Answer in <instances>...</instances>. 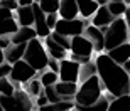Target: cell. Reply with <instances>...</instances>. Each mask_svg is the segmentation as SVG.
I'll use <instances>...</instances> for the list:
<instances>
[{"label":"cell","instance_id":"cell-17","mask_svg":"<svg viewBox=\"0 0 130 111\" xmlns=\"http://www.w3.org/2000/svg\"><path fill=\"white\" fill-rule=\"evenodd\" d=\"M58 94L61 96V99L66 101H74V94L78 91V82H69V81H58L54 84Z\"/></svg>","mask_w":130,"mask_h":111},{"label":"cell","instance_id":"cell-41","mask_svg":"<svg viewBox=\"0 0 130 111\" xmlns=\"http://www.w3.org/2000/svg\"><path fill=\"white\" fill-rule=\"evenodd\" d=\"M5 61V56H4V49H0V64Z\"/></svg>","mask_w":130,"mask_h":111},{"label":"cell","instance_id":"cell-33","mask_svg":"<svg viewBox=\"0 0 130 111\" xmlns=\"http://www.w3.org/2000/svg\"><path fill=\"white\" fill-rule=\"evenodd\" d=\"M58 19H59L58 14H46V22H47V27H49L51 30L54 29V25H56Z\"/></svg>","mask_w":130,"mask_h":111},{"label":"cell","instance_id":"cell-37","mask_svg":"<svg viewBox=\"0 0 130 111\" xmlns=\"http://www.w3.org/2000/svg\"><path fill=\"white\" fill-rule=\"evenodd\" d=\"M12 44V40H10V35H0V49H7Z\"/></svg>","mask_w":130,"mask_h":111},{"label":"cell","instance_id":"cell-8","mask_svg":"<svg viewBox=\"0 0 130 111\" xmlns=\"http://www.w3.org/2000/svg\"><path fill=\"white\" fill-rule=\"evenodd\" d=\"M86 24H85V20L81 19H61L59 17L56 25H54V32H58L61 35H66V37H74V35H79L83 34V30H85Z\"/></svg>","mask_w":130,"mask_h":111},{"label":"cell","instance_id":"cell-34","mask_svg":"<svg viewBox=\"0 0 130 111\" xmlns=\"http://www.w3.org/2000/svg\"><path fill=\"white\" fill-rule=\"evenodd\" d=\"M0 7H5V9H10V10H15L19 7L17 0H0Z\"/></svg>","mask_w":130,"mask_h":111},{"label":"cell","instance_id":"cell-27","mask_svg":"<svg viewBox=\"0 0 130 111\" xmlns=\"http://www.w3.org/2000/svg\"><path fill=\"white\" fill-rule=\"evenodd\" d=\"M17 89L15 82L10 81V77H0V96H10Z\"/></svg>","mask_w":130,"mask_h":111},{"label":"cell","instance_id":"cell-10","mask_svg":"<svg viewBox=\"0 0 130 111\" xmlns=\"http://www.w3.org/2000/svg\"><path fill=\"white\" fill-rule=\"evenodd\" d=\"M19 29L14 10L0 7V35H12Z\"/></svg>","mask_w":130,"mask_h":111},{"label":"cell","instance_id":"cell-21","mask_svg":"<svg viewBox=\"0 0 130 111\" xmlns=\"http://www.w3.org/2000/svg\"><path fill=\"white\" fill-rule=\"evenodd\" d=\"M76 4H78V14L83 19H91L93 14L100 7L96 0H76Z\"/></svg>","mask_w":130,"mask_h":111},{"label":"cell","instance_id":"cell-5","mask_svg":"<svg viewBox=\"0 0 130 111\" xmlns=\"http://www.w3.org/2000/svg\"><path fill=\"white\" fill-rule=\"evenodd\" d=\"M0 106L4 111H32L36 104L25 89H15L10 96H0Z\"/></svg>","mask_w":130,"mask_h":111},{"label":"cell","instance_id":"cell-4","mask_svg":"<svg viewBox=\"0 0 130 111\" xmlns=\"http://www.w3.org/2000/svg\"><path fill=\"white\" fill-rule=\"evenodd\" d=\"M103 34H105V51H110L123 42H128V29H127L125 19L123 17L113 19V22L103 30Z\"/></svg>","mask_w":130,"mask_h":111},{"label":"cell","instance_id":"cell-1","mask_svg":"<svg viewBox=\"0 0 130 111\" xmlns=\"http://www.w3.org/2000/svg\"><path fill=\"white\" fill-rule=\"evenodd\" d=\"M96 74L101 81V86L106 93L113 96L130 94V74L127 73L122 64H117L113 59L108 57L106 52H100L95 59Z\"/></svg>","mask_w":130,"mask_h":111},{"label":"cell","instance_id":"cell-16","mask_svg":"<svg viewBox=\"0 0 130 111\" xmlns=\"http://www.w3.org/2000/svg\"><path fill=\"white\" fill-rule=\"evenodd\" d=\"M44 47H46V51H47V56H49V57L58 59V61L68 57V51L63 47V46H59L56 40H53V39H51V35L44 37Z\"/></svg>","mask_w":130,"mask_h":111},{"label":"cell","instance_id":"cell-36","mask_svg":"<svg viewBox=\"0 0 130 111\" xmlns=\"http://www.w3.org/2000/svg\"><path fill=\"white\" fill-rule=\"evenodd\" d=\"M47 68H49V71H54V73H58V71H59V61H58V59L49 57V61H47Z\"/></svg>","mask_w":130,"mask_h":111},{"label":"cell","instance_id":"cell-9","mask_svg":"<svg viewBox=\"0 0 130 111\" xmlns=\"http://www.w3.org/2000/svg\"><path fill=\"white\" fill-rule=\"evenodd\" d=\"M79 66L81 64L73 61V59L66 57L59 61V81H69V82H78L79 79Z\"/></svg>","mask_w":130,"mask_h":111},{"label":"cell","instance_id":"cell-32","mask_svg":"<svg viewBox=\"0 0 130 111\" xmlns=\"http://www.w3.org/2000/svg\"><path fill=\"white\" fill-rule=\"evenodd\" d=\"M10 69H12V64H9L7 61H4V62L0 64V77H9Z\"/></svg>","mask_w":130,"mask_h":111},{"label":"cell","instance_id":"cell-11","mask_svg":"<svg viewBox=\"0 0 130 111\" xmlns=\"http://www.w3.org/2000/svg\"><path fill=\"white\" fill-rule=\"evenodd\" d=\"M83 35L91 42L93 46V51L95 52H103L105 51V34H103V30L96 25H86L85 30H83Z\"/></svg>","mask_w":130,"mask_h":111},{"label":"cell","instance_id":"cell-30","mask_svg":"<svg viewBox=\"0 0 130 111\" xmlns=\"http://www.w3.org/2000/svg\"><path fill=\"white\" fill-rule=\"evenodd\" d=\"M51 39L53 40H56V42L59 44V46H63L66 51H69V46H71V37H66V35H61L58 34V32H51Z\"/></svg>","mask_w":130,"mask_h":111},{"label":"cell","instance_id":"cell-26","mask_svg":"<svg viewBox=\"0 0 130 111\" xmlns=\"http://www.w3.org/2000/svg\"><path fill=\"white\" fill-rule=\"evenodd\" d=\"M39 79H41V84H42V86L46 87V86H54V84H56V82L59 81V76H58V73H54V71L44 69Z\"/></svg>","mask_w":130,"mask_h":111},{"label":"cell","instance_id":"cell-44","mask_svg":"<svg viewBox=\"0 0 130 111\" xmlns=\"http://www.w3.org/2000/svg\"><path fill=\"white\" fill-rule=\"evenodd\" d=\"M68 111H76V109H74V108H73V109H68Z\"/></svg>","mask_w":130,"mask_h":111},{"label":"cell","instance_id":"cell-35","mask_svg":"<svg viewBox=\"0 0 130 111\" xmlns=\"http://www.w3.org/2000/svg\"><path fill=\"white\" fill-rule=\"evenodd\" d=\"M47 103H49V101H47V98H46V94H44V93H41V94H39V96L34 99V104H36L37 108L44 106V104H47Z\"/></svg>","mask_w":130,"mask_h":111},{"label":"cell","instance_id":"cell-15","mask_svg":"<svg viewBox=\"0 0 130 111\" xmlns=\"http://www.w3.org/2000/svg\"><path fill=\"white\" fill-rule=\"evenodd\" d=\"M108 54V57L113 59L117 64H123L125 61L130 59V40L128 42H123L120 46H117V47L110 49V51H105Z\"/></svg>","mask_w":130,"mask_h":111},{"label":"cell","instance_id":"cell-22","mask_svg":"<svg viewBox=\"0 0 130 111\" xmlns=\"http://www.w3.org/2000/svg\"><path fill=\"white\" fill-rule=\"evenodd\" d=\"M108 104H110V99H108L105 94H101L98 101L91 103V104H88V106L74 104V109H76V111H106V109H108Z\"/></svg>","mask_w":130,"mask_h":111},{"label":"cell","instance_id":"cell-43","mask_svg":"<svg viewBox=\"0 0 130 111\" xmlns=\"http://www.w3.org/2000/svg\"><path fill=\"white\" fill-rule=\"evenodd\" d=\"M34 2H36V4H39V2H41V0H34Z\"/></svg>","mask_w":130,"mask_h":111},{"label":"cell","instance_id":"cell-7","mask_svg":"<svg viewBox=\"0 0 130 111\" xmlns=\"http://www.w3.org/2000/svg\"><path fill=\"white\" fill-rule=\"evenodd\" d=\"M36 74H37V71L30 66V64H27L24 61V59H20V61H17V62L12 64V69H10V81L15 82V86L17 84H25V82H29L32 77H36Z\"/></svg>","mask_w":130,"mask_h":111},{"label":"cell","instance_id":"cell-6","mask_svg":"<svg viewBox=\"0 0 130 111\" xmlns=\"http://www.w3.org/2000/svg\"><path fill=\"white\" fill-rule=\"evenodd\" d=\"M69 52H71V57L73 61H76L79 64H85L88 61H91V56H93V46L91 42L88 40L83 34L79 35H74L71 37V46H69Z\"/></svg>","mask_w":130,"mask_h":111},{"label":"cell","instance_id":"cell-20","mask_svg":"<svg viewBox=\"0 0 130 111\" xmlns=\"http://www.w3.org/2000/svg\"><path fill=\"white\" fill-rule=\"evenodd\" d=\"M25 46H27V44H10L9 47L4 51L5 61L9 64H14V62H17V61H20V59L24 57Z\"/></svg>","mask_w":130,"mask_h":111},{"label":"cell","instance_id":"cell-24","mask_svg":"<svg viewBox=\"0 0 130 111\" xmlns=\"http://www.w3.org/2000/svg\"><path fill=\"white\" fill-rule=\"evenodd\" d=\"M95 74H96V64L91 62V61H88V62L79 66V79H78V82L86 81L88 77L95 76Z\"/></svg>","mask_w":130,"mask_h":111},{"label":"cell","instance_id":"cell-25","mask_svg":"<svg viewBox=\"0 0 130 111\" xmlns=\"http://www.w3.org/2000/svg\"><path fill=\"white\" fill-rule=\"evenodd\" d=\"M27 84V87H25V91L29 93V96L32 98V99H36V98L41 94V93L44 91V86L41 84V79H30L29 82H25Z\"/></svg>","mask_w":130,"mask_h":111},{"label":"cell","instance_id":"cell-13","mask_svg":"<svg viewBox=\"0 0 130 111\" xmlns=\"http://www.w3.org/2000/svg\"><path fill=\"white\" fill-rule=\"evenodd\" d=\"M15 12V20L19 27H32L34 25V9L32 5H24V7H17Z\"/></svg>","mask_w":130,"mask_h":111},{"label":"cell","instance_id":"cell-3","mask_svg":"<svg viewBox=\"0 0 130 111\" xmlns=\"http://www.w3.org/2000/svg\"><path fill=\"white\" fill-rule=\"evenodd\" d=\"M22 59H24L27 64H30L37 73H42L44 69H47L49 56H47V51H46V47H44L42 40H41L39 37H34L32 40L27 42L24 57Z\"/></svg>","mask_w":130,"mask_h":111},{"label":"cell","instance_id":"cell-42","mask_svg":"<svg viewBox=\"0 0 130 111\" xmlns=\"http://www.w3.org/2000/svg\"><path fill=\"white\" fill-rule=\"evenodd\" d=\"M108 2H125V0H108Z\"/></svg>","mask_w":130,"mask_h":111},{"label":"cell","instance_id":"cell-12","mask_svg":"<svg viewBox=\"0 0 130 111\" xmlns=\"http://www.w3.org/2000/svg\"><path fill=\"white\" fill-rule=\"evenodd\" d=\"M32 9H34V30H36V34H37L39 39H44L47 37V35H51V32L53 30L47 27V22H46V14H44L42 10H41V7H39V4H36L34 2L32 4Z\"/></svg>","mask_w":130,"mask_h":111},{"label":"cell","instance_id":"cell-2","mask_svg":"<svg viewBox=\"0 0 130 111\" xmlns=\"http://www.w3.org/2000/svg\"><path fill=\"white\" fill-rule=\"evenodd\" d=\"M103 93H105V87L101 86L98 74H95L78 86V91L74 94V103L79 106H88V104L98 101Z\"/></svg>","mask_w":130,"mask_h":111},{"label":"cell","instance_id":"cell-19","mask_svg":"<svg viewBox=\"0 0 130 111\" xmlns=\"http://www.w3.org/2000/svg\"><path fill=\"white\" fill-rule=\"evenodd\" d=\"M34 37H37L34 27H19L14 34L10 35V40H12V44H27Z\"/></svg>","mask_w":130,"mask_h":111},{"label":"cell","instance_id":"cell-40","mask_svg":"<svg viewBox=\"0 0 130 111\" xmlns=\"http://www.w3.org/2000/svg\"><path fill=\"white\" fill-rule=\"evenodd\" d=\"M122 66H123V69H125L127 73H128V74H130V59H128V61H125V62L122 64Z\"/></svg>","mask_w":130,"mask_h":111},{"label":"cell","instance_id":"cell-29","mask_svg":"<svg viewBox=\"0 0 130 111\" xmlns=\"http://www.w3.org/2000/svg\"><path fill=\"white\" fill-rule=\"evenodd\" d=\"M106 7H108V10L111 12V15H113L115 19L117 17H123V14H125V10H127L125 2H108Z\"/></svg>","mask_w":130,"mask_h":111},{"label":"cell","instance_id":"cell-38","mask_svg":"<svg viewBox=\"0 0 130 111\" xmlns=\"http://www.w3.org/2000/svg\"><path fill=\"white\" fill-rule=\"evenodd\" d=\"M123 19H125L127 29H128V40H130V7H127V10H125V14H123Z\"/></svg>","mask_w":130,"mask_h":111},{"label":"cell","instance_id":"cell-39","mask_svg":"<svg viewBox=\"0 0 130 111\" xmlns=\"http://www.w3.org/2000/svg\"><path fill=\"white\" fill-rule=\"evenodd\" d=\"M17 4H19V7H24V5H32L34 0H17Z\"/></svg>","mask_w":130,"mask_h":111},{"label":"cell","instance_id":"cell-14","mask_svg":"<svg viewBox=\"0 0 130 111\" xmlns=\"http://www.w3.org/2000/svg\"><path fill=\"white\" fill-rule=\"evenodd\" d=\"M113 19H115V17L111 15V12L108 10V7H106V5H100L98 10L91 17V24L96 25V27H100V29H103V27H108V25L113 22Z\"/></svg>","mask_w":130,"mask_h":111},{"label":"cell","instance_id":"cell-31","mask_svg":"<svg viewBox=\"0 0 130 111\" xmlns=\"http://www.w3.org/2000/svg\"><path fill=\"white\" fill-rule=\"evenodd\" d=\"M42 93L46 94V98H47V101H49V103H58V101H63V99H61V96L58 94V91H56V87H54V86H46Z\"/></svg>","mask_w":130,"mask_h":111},{"label":"cell","instance_id":"cell-18","mask_svg":"<svg viewBox=\"0 0 130 111\" xmlns=\"http://www.w3.org/2000/svg\"><path fill=\"white\" fill-rule=\"evenodd\" d=\"M58 15L61 19H76L78 15V4L76 0H61L59 2Z\"/></svg>","mask_w":130,"mask_h":111},{"label":"cell","instance_id":"cell-28","mask_svg":"<svg viewBox=\"0 0 130 111\" xmlns=\"http://www.w3.org/2000/svg\"><path fill=\"white\" fill-rule=\"evenodd\" d=\"M59 2L61 0H41L39 7L44 14H58L59 10Z\"/></svg>","mask_w":130,"mask_h":111},{"label":"cell","instance_id":"cell-23","mask_svg":"<svg viewBox=\"0 0 130 111\" xmlns=\"http://www.w3.org/2000/svg\"><path fill=\"white\" fill-rule=\"evenodd\" d=\"M106 111H130V94H122V96L113 98Z\"/></svg>","mask_w":130,"mask_h":111},{"label":"cell","instance_id":"cell-45","mask_svg":"<svg viewBox=\"0 0 130 111\" xmlns=\"http://www.w3.org/2000/svg\"><path fill=\"white\" fill-rule=\"evenodd\" d=\"M32 111H39V109H32Z\"/></svg>","mask_w":130,"mask_h":111}]
</instances>
